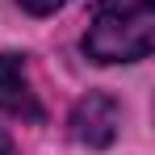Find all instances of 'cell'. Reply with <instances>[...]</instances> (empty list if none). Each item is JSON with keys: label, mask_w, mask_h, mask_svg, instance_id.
<instances>
[{"label": "cell", "mask_w": 155, "mask_h": 155, "mask_svg": "<svg viewBox=\"0 0 155 155\" xmlns=\"http://www.w3.org/2000/svg\"><path fill=\"white\" fill-rule=\"evenodd\" d=\"M155 46V0H101L84 34L92 63H138Z\"/></svg>", "instance_id": "obj_1"}, {"label": "cell", "mask_w": 155, "mask_h": 155, "mask_svg": "<svg viewBox=\"0 0 155 155\" xmlns=\"http://www.w3.org/2000/svg\"><path fill=\"white\" fill-rule=\"evenodd\" d=\"M25 13H34V17H46V13H54V8H63L67 0H17Z\"/></svg>", "instance_id": "obj_4"}, {"label": "cell", "mask_w": 155, "mask_h": 155, "mask_svg": "<svg viewBox=\"0 0 155 155\" xmlns=\"http://www.w3.org/2000/svg\"><path fill=\"white\" fill-rule=\"evenodd\" d=\"M122 126V109L109 92H88L71 109V138L84 147H109Z\"/></svg>", "instance_id": "obj_2"}, {"label": "cell", "mask_w": 155, "mask_h": 155, "mask_svg": "<svg viewBox=\"0 0 155 155\" xmlns=\"http://www.w3.org/2000/svg\"><path fill=\"white\" fill-rule=\"evenodd\" d=\"M0 155H13V143H8V134H4V126H0Z\"/></svg>", "instance_id": "obj_5"}, {"label": "cell", "mask_w": 155, "mask_h": 155, "mask_svg": "<svg viewBox=\"0 0 155 155\" xmlns=\"http://www.w3.org/2000/svg\"><path fill=\"white\" fill-rule=\"evenodd\" d=\"M0 109L21 117V122H42V101L29 84V67H25V54L17 51H0Z\"/></svg>", "instance_id": "obj_3"}]
</instances>
